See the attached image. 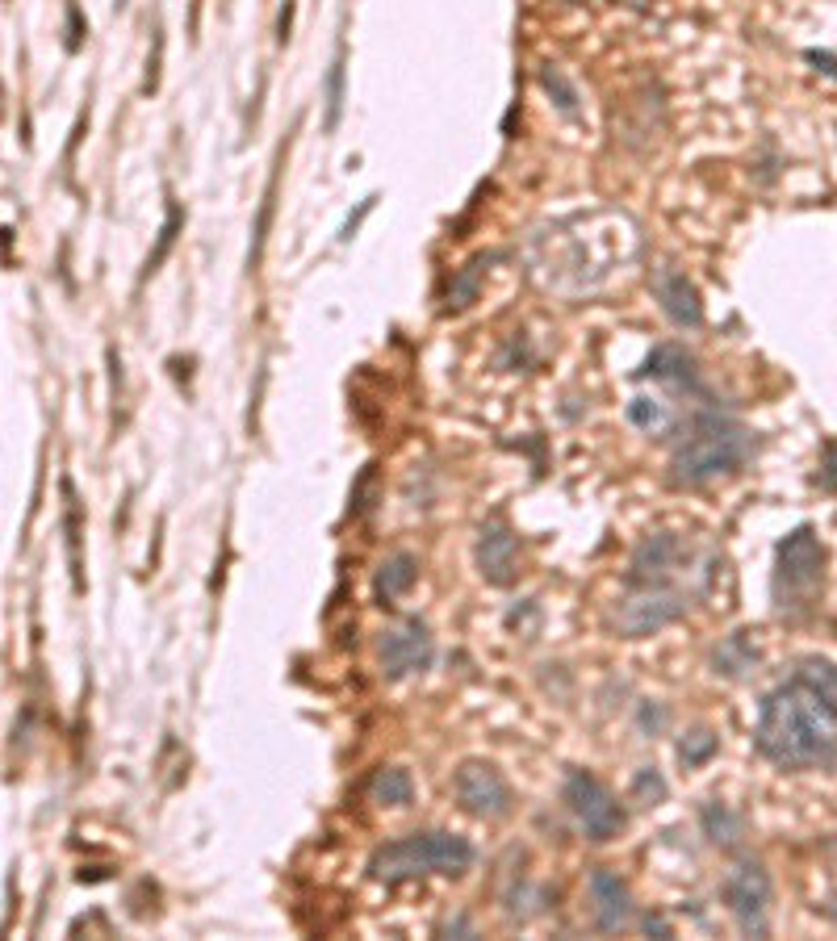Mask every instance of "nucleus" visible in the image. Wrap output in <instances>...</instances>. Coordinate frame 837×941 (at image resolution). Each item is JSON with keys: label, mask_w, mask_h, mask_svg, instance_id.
<instances>
[{"label": "nucleus", "mask_w": 837, "mask_h": 941, "mask_svg": "<svg viewBox=\"0 0 837 941\" xmlns=\"http://www.w3.org/2000/svg\"><path fill=\"white\" fill-rule=\"evenodd\" d=\"M540 84H545V93L557 101V109H561V114H578V93H574V84L561 75V68L545 63V68H540Z\"/></svg>", "instance_id": "393cba45"}, {"label": "nucleus", "mask_w": 837, "mask_h": 941, "mask_svg": "<svg viewBox=\"0 0 837 941\" xmlns=\"http://www.w3.org/2000/svg\"><path fill=\"white\" fill-rule=\"evenodd\" d=\"M821 586H825V544L809 523H800L775 548V607L788 619L813 612Z\"/></svg>", "instance_id": "20e7f679"}, {"label": "nucleus", "mask_w": 837, "mask_h": 941, "mask_svg": "<svg viewBox=\"0 0 837 941\" xmlns=\"http://www.w3.org/2000/svg\"><path fill=\"white\" fill-rule=\"evenodd\" d=\"M344 47L335 50L332 71H327V89H323V101H327V130L339 126V114H344Z\"/></svg>", "instance_id": "5701e85b"}, {"label": "nucleus", "mask_w": 837, "mask_h": 941, "mask_svg": "<svg viewBox=\"0 0 837 941\" xmlns=\"http://www.w3.org/2000/svg\"><path fill=\"white\" fill-rule=\"evenodd\" d=\"M683 561V544L670 532H658V536H646L637 557H632V573H628V586H649V582H666V573Z\"/></svg>", "instance_id": "f8f14e48"}, {"label": "nucleus", "mask_w": 837, "mask_h": 941, "mask_svg": "<svg viewBox=\"0 0 837 941\" xmlns=\"http://www.w3.org/2000/svg\"><path fill=\"white\" fill-rule=\"evenodd\" d=\"M369 795H373V803H382V808H407L415 800V782H410L407 770L390 766V770H377V778L369 782Z\"/></svg>", "instance_id": "6ab92c4d"}, {"label": "nucleus", "mask_w": 837, "mask_h": 941, "mask_svg": "<svg viewBox=\"0 0 837 941\" xmlns=\"http://www.w3.org/2000/svg\"><path fill=\"white\" fill-rule=\"evenodd\" d=\"M712 753H717V736H712L708 729H695V732H687V736L678 741V762H683L687 770L704 766Z\"/></svg>", "instance_id": "b1692460"}, {"label": "nucleus", "mask_w": 837, "mask_h": 941, "mask_svg": "<svg viewBox=\"0 0 837 941\" xmlns=\"http://www.w3.org/2000/svg\"><path fill=\"white\" fill-rule=\"evenodd\" d=\"M641 724L658 732L662 724H666V711H662V707H653V711H649V707H646V711H641Z\"/></svg>", "instance_id": "2f4dec72"}, {"label": "nucleus", "mask_w": 837, "mask_h": 941, "mask_svg": "<svg viewBox=\"0 0 837 941\" xmlns=\"http://www.w3.org/2000/svg\"><path fill=\"white\" fill-rule=\"evenodd\" d=\"M495 256H474L469 264H461L453 272V281H449V293H444V310L449 314H461V310H469L478 302L481 293V281H486V264Z\"/></svg>", "instance_id": "f3484780"}, {"label": "nucleus", "mask_w": 837, "mask_h": 941, "mask_svg": "<svg viewBox=\"0 0 837 941\" xmlns=\"http://www.w3.org/2000/svg\"><path fill=\"white\" fill-rule=\"evenodd\" d=\"M570 4H582V0H570Z\"/></svg>", "instance_id": "c9c22d12"}, {"label": "nucleus", "mask_w": 837, "mask_h": 941, "mask_svg": "<svg viewBox=\"0 0 837 941\" xmlns=\"http://www.w3.org/2000/svg\"><path fill=\"white\" fill-rule=\"evenodd\" d=\"M763 757L779 770H813L837 762V707H829L804 683L775 686L758 711L754 732Z\"/></svg>", "instance_id": "f257e3e1"}, {"label": "nucleus", "mask_w": 837, "mask_h": 941, "mask_svg": "<svg viewBox=\"0 0 837 941\" xmlns=\"http://www.w3.org/2000/svg\"><path fill=\"white\" fill-rule=\"evenodd\" d=\"M373 201H377V197H369V201H360V210L352 213L348 222H344V231H339V239H344V243H348V239H352V235H357V231H360V222H364V213L373 210Z\"/></svg>", "instance_id": "c756f323"}, {"label": "nucleus", "mask_w": 837, "mask_h": 941, "mask_svg": "<svg viewBox=\"0 0 837 941\" xmlns=\"http://www.w3.org/2000/svg\"><path fill=\"white\" fill-rule=\"evenodd\" d=\"M561 800H566V808L574 812V821L582 824V833H586L591 841H612V837H620L624 808L595 775H586V770H570L566 787H561Z\"/></svg>", "instance_id": "423d86ee"}, {"label": "nucleus", "mask_w": 837, "mask_h": 941, "mask_svg": "<svg viewBox=\"0 0 837 941\" xmlns=\"http://www.w3.org/2000/svg\"><path fill=\"white\" fill-rule=\"evenodd\" d=\"M289 30H293V0H286V9H281V25H277V43H281V47L289 43Z\"/></svg>", "instance_id": "7c9ffc66"}, {"label": "nucleus", "mask_w": 837, "mask_h": 941, "mask_svg": "<svg viewBox=\"0 0 837 941\" xmlns=\"http://www.w3.org/2000/svg\"><path fill=\"white\" fill-rule=\"evenodd\" d=\"M377 653H382L385 678L398 683V678H410V674H423V670H428L431 658H435V644H431V632L419 619H407V624L382 632Z\"/></svg>", "instance_id": "1a4fd4ad"}, {"label": "nucleus", "mask_w": 837, "mask_h": 941, "mask_svg": "<svg viewBox=\"0 0 837 941\" xmlns=\"http://www.w3.org/2000/svg\"><path fill=\"white\" fill-rule=\"evenodd\" d=\"M646 933H658V938H670L674 929H670V925H666V920H662V917H653V913H649V917H646Z\"/></svg>", "instance_id": "473e14b6"}, {"label": "nucleus", "mask_w": 837, "mask_h": 941, "mask_svg": "<svg viewBox=\"0 0 837 941\" xmlns=\"http://www.w3.org/2000/svg\"><path fill=\"white\" fill-rule=\"evenodd\" d=\"M63 532H68L72 582H75V590H84V578H80V569H84V561H80V502H75V490H72V481H68V477H63Z\"/></svg>", "instance_id": "412c9836"}, {"label": "nucleus", "mask_w": 837, "mask_h": 941, "mask_svg": "<svg viewBox=\"0 0 837 941\" xmlns=\"http://www.w3.org/2000/svg\"><path fill=\"white\" fill-rule=\"evenodd\" d=\"M641 376L670 381V385H695V376H699V360H695V352H687L683 344H658V348L646 356Z\"/></svg>", "instance_id": "4468645a"}, {"label": "nucleus", "mask_w": 837, "mask_h": 941, "mask_svg": "<svg viewBox=\"0 0 837 941\" xmlns=\"http://www.w3.org/2000/svg\"><path fill=\"white\" fill-rule=\"evenodd\" d=\"M816 486H821V490H829V495H837V440H829V444L821 448V469H816Z\"/></svg>", "instance_id": "cd10ccee"}, {"label": "nucleus", "mask_w": 837, "mask_h": 941, "mask_svg": "<svg viewBox=\"0 0 837 941\" xmlns=\"http://www.w3.org/2000/svg\"><path fill=\"white\" fill-rule=\"evenodd\" d=\"M683 615H687V594L670 590L666 582H649V586H628V594L612 612V628L628 640H641V636L662 632Z\"/></svg>", "instance_id": "39448f33"}, {"label": "nucleus", "mask_w": 837, "mask_h": 941, "mask_svg": "<svg viewBox=\"0 0 837 941\" xmlns=\"http://www.w3.org/2000/svg\"><path fill=\"white\" fill-rule=\"evenodd\" d=\"M591 899H595V925L603 933H616L632 917V895L616 871H595L591 874Z\"/></svg>", "instance_id": "ddd939ff"}, {"label": "nucleus", "mask_w": 837, "mask_h": 941, "mask_svg": "<svg viewBox=\"0 0 837 941\" xmlns=\"http://www.w3.org/2000/svg\"><path fill=\"white\" fill-rule=\"evenodd\" d=\"M754 452V431L737 423L733 415L720 410H699L691 423L683 427V440L670 452V481L674 486H708L717 477L737 473Z\"/></svg>", "instance_id": "f03ea898"}, {"label": "nucleus", "mask_w": 837, "mask_h": 941, "mask_svg": "<svg viewBox=\"0 0 837 941\" xmlns=\"http://www.w3.org/2000/svg\"><path fill=\"white\" fill-rule=\"evenodd\" d=\"M758 661H763V653H758V644H754L749 632H733L712 653V665H717V674H724V678H745Z\"/></svg>", "instance_id": "a211bd4d"}, {"label": "nucleus", "mask_w": 837, "mask_h": 941, "mask_svg": "<svg viewBox=\"0 0 837 941\" xmlns=\"http://www.w3.org/2000/svg\"><path fill=\"white\" fill-rule=\"evenodd\" d=\"M474 867V846L456 833H415L390 841L369 858V874L377 883H407L419 874H465Z\"/></svg>", "instance_id": "7ed1b4c3"}, {"label": "nucleus", "mask_w": 837, "mask_h": 941, "mask_svg": "<svg viewBox=\"0 0 837 941\" xmlns=\"http://www.w3.org/2000/svg\"><path fill=\"white\" fill-rule=\"evenodd\" d=\"M632 800L646 803V808H658V803L666 800V778L658 775L653 766L637 770V778H632Z\"/></svg>", "instance_id": "a878e982"}, {"label": "nucleus", "mask_w": 837, "mask_h": 941, "mask_svg": "<svg viewBox=\"0 0 837 941\" xmlns=\"http://www.w3.org/2000/svg\"><path fill=\"white\" fill-rule=\"evenodd\" d=\"M720 899L737 917V925H742L745 933L763 938L766 908H770V874L758 862H742L737 871H729V879L720 883Z\"/></svg>", "instance_id": "0eeeda50"}, {"label": "nucleus", "mask_w": 837, "mask_h": 941, "mask_svg": "<svg viewBox=\"0 0 837 941\" xmlns=\"http://www.w3.org/2000/svg\"><path fill=\"white\" fill-rule=\"evenodd\" d=\"M804 59H809V63H816V71H825L829 80H837V55H829V50H809Z\"/></svg>", "instance_id": "c85d7f7f"}, {"label": "nucleus", "mask_w": 837, "mask_h": 941, "mask_svg": "<svg viewBox=\"0 0 837 941\" xmlns=\"http://www.w3.org/2000/svg\"><path fill=\"white\" fill-rule=\"evenodd\" d=\"M795 683H804L809 690H816L829 707H837V665L825 658H804L795 665Z\"/></svg>", "instance_id": "aec40b11"}, {"label": "nucleus", "mask_w": 837, "mask_h": 941, "mask_svg": "<svg viewBox=\"0 0 837 941\" xmlns=\"http://www.w3.org/2000/svg\"><path fill=\"white\" fill-rule=\"evenodd\" d=\"M181 231H185V210H181V201H167V218H164V226H160V239H155V252L147 256L143 277L160 272V264H164L167 252L176 247V235H181Z\"/></svg>", "instance_id": "4be33fe9"}, {"label": "nucleus", "mask_w": 837, "mask_h": 941, "mask_svg": "<svg viewBox=\"0 0 837 941\" xmlns=\"http://www.w3.org/2000/svg\"><path fill=\"white\" fill-rule=\"evenodd\" d=\"M628 423H637L641 431H658L666 423V406L653 398H632L628 402Z\"/></svg>", "instance_id": "bb28decb"}, {"label": "nucleus", "mask_w": 837, "mask_h": 941, "mask_svg": "<svg viewBox=\"0 0 837 941\" xmlns=\"http://www.w3.org/2000/svg\"><path fill=\"white\" fill-rule=\"evenodd\" d=\"M415 578H419V561L410 557V553H394V557H385L382 569H377V578H373V594H377V603H394V599H403L410 586H415Z\"/></svg>", "instance_id": "dca6fc26"}, {"label": "nucleus", "mask_w": 837, "mask_h": 941, "mask_svg": "<svg viewBox=\"0 0 837 941\" xmlns=\"http://www.w3.org/2000/svg\"><path fill=\"white\" fill-rule=\"evenodd\" d=\"M624 4H632V9H653L658 0H624Z\"/></svg>", "instance_id": "72a5a7b5"}, {"label": "nucleus", "mask_w": 837, "mask_h": 941, "mask_svg": "<svg viewBox=\"0 0 837 941\" xmlns=\"http://www.w3.org/2000/svg\"><path fill=\"white\" fill-rule=\"evenodd\" d=\"M456 800L469 816H481V821H502L511 812V787L507 778L490 766V762H465L453 778Z\"/></svg>", "instance_id": "6e6552de"}, {"label": "nucleus", "mask_w": 837, "mask_h": 941, "mask_svg": "<svg viewBox=\"0 0 837 941\" xmlns=\"http://www.w3.org/2000/svg\"><path fill=\"white\" fill-rule=\"evenodd\" d=\"M649 289H653V298H658V306L666 314L674 327L683 330H699L704 327V298H699V289L687 281V272H678V268H658L653 277H649Z\"/></svg>", "instance_id": "9d476101"}, {"label": "nucleus", "mask_w": 837, "mask_h": 941, "mask_svg": "<svg viewBox=\"0 0 837 941\" xmlns=\"http://www.w3.org/2000/svg\"><path fill=\"white\" fill-rule=\"evenodd\" d=\"M478 569L490 586H511L520 573V541L511 536V527L502 519L481 523L478 532Z\"/></svg>", "instance_id": "9b49d317"}, {"label": "nucleus", "mask_w": 837, "mask_h": 941, "mask_svg": "<svg viewBox=\"0 0 837 941\" xmlns=\"http://www.w3.org/2000/svg\"><path fill=\"white\" fill-rule=\"evenodd\" d=\"M114 4H118V9H121V4H126V0H114Z\"/></svg>", "instance_id": "f704fd0d"}, {"label": "nucleus", "mask_w": 837, "mask_h": 941, "mask_svg": "<svg viewBox=\"0 0 837 941\" xmlns=\"http://www.w3.org/2000/svg\"><path fill=\"white\" fill-rule=\"evenodd\" d=\"M699 824H704V837L720 849H737L745 841V821L720 800H708L699 808Z\"/></svg>", "instance_id": "2eb2a0df"}]
</instances>
